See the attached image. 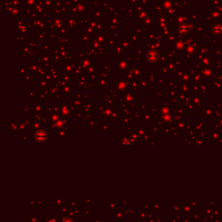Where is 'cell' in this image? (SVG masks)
I'll return each mask as SVG.
<instances>
[{
    "label": "cell",
    "mask_w": 222,
    "mask_h": 222,
    "mask_svg": "<svg viewBox=\"0 0 222 222\" xmlns=\"http://www.w3.org/2000/svg\"><path fill=\"white\" fill-rule=\"evenodd\" d=\"M46 137H47L46 133H45L44 131H42V130L37 132V134L35 135V138H36V140L38 141V142H44V141H45V140H46Z\"/></svg>",
    "instance_id": "6da1fadb"
}]
</instances>
